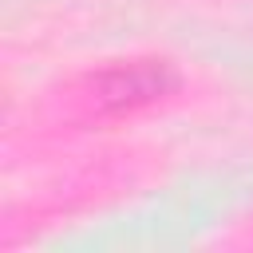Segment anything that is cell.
<instances>
[{"mask_svg":"<svg viewBox=\"0 0 253 253\" xmlns=\"http://www.w3.org/2000/svg\"><path fill=\"white\" fill-rule=\"evenodd\" d=\"M170 87H174V75L166 63L130 59V63H115V67H103L99 75H91L87 103H91V111H103V115H130V111L158 103Z\"/></svg>","mask_w":253,"mask_h":253,"instance_id":"cell-1","label":"cell"}]
</instances>
